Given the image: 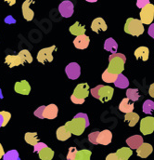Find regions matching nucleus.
<instances>
[{
	"label": "nucleus",
	"instance_id": "f257e3e1",
	"mask_svg": "<svg viewBox=\"0 0 154 160\" xmlns=\"http://www.w3.org/2000/svg\"><path fill=\"white\" fill-rule=\"evenodd\" d=\"M90 125L89 118L86 114L79 113L73 118V120L65 123L64 127L74 135L80 136L84 133L85 128Z\"/></svg>",
	"mask_w": 154,
	"mask_h": 160
},
{
	"label": "nucleus",
	"instance_id": "f03ea898",
	"mask_svg": "<svg viewBox=\"0 0 154 160\" xmlns=\"http://www.w3.org/2000/svg\"><path fill=\"white\" fill-rule=\"evenodd\" d=\"M25 62H33V56L28 49H22L18 55H7L5 58V63L8 65L9 68L23 65Z\"/></svg>",
	"mask_w": 154,
	"mask_h": 160
},
{
	"label": "nucleus",
	"instance_id": "7ed1b4c3",
	"mask_svg": "<svg viewBox=\"0 0 154 160\" xmlns=\"http://www.w3.org/2000/svg\"><path fill=\"white\" fill-rule=\"evenodd\" d=\"M126 62V57L122 53L112 54L109 57V66L107 68V72L113 75H120L124 70V64Z\"/></svg>",
	"mask_w": 154,
	"mask_h": 160
},
{
	"label": "nucleus",
	"instance_id": "20e7f679",
	"mask_svg": "<svg viewBox=\"0 0 154 160\" xmlns=\"http://www.w3.org/2000/svg\"><path fill=\"white\" fill-rule=\"evenodd\" d=\"M90 92L94 98L99 99L101 102H106L113 99L114 89L110 86L99 85L94 88H92Z\"/></svg>",
	"mask_w": 154,
	"mask_h": 160
},
{
	"label": "nucleus",
	"instance_id": "39448f33",
	"mask_svg": "<svg viewBox=\"0 0 154 160\" xmlns=\"http://www.w3.org/2000/svg\"><path fill=\"white\" fill-rule=\"evenodd\" d=\"M124 32L133 37H139L144 33V26L140 20L129 18L124 24Z\"/></svg>",
	"mask_w": 154,
	"mask_h": 160
},
{
	"label": "nucleus",
	"instance_id": "423d86ee",
	"mask_svg": "<svg viewBox=\"0 0 154 160\" xmlns=\"http://www.w3.org/2000/svg\"><path fill=\"white\" fill-rule=\"evenodd\" d=\"M57 49L56 46H51L48 48H45L40 49L37 53L36 59L40 63H46V62H51L54 60L53 52Z\"/></svg>",
	"mask_w": 154,
	"mask_h": 160
},
{
	"label": "nucleus",
	"instance_id": "0eeeda50",
	"mask_svg": "<svg viewBox=\"0 0 154 160\" xmlns=\"http://www.w3.org/2000/svg\"><path fill=\"white\" fill-rule=\"evenodd\" d=\"M154 19V5L149 4L140 11V22L142 24H151Z\"/></svg>",
	"mask_w": 154,
	"mask_h": 160
},
{
	"label": "nucleus",
	"instance_id": "6e6552de",
	"mask_svg": "<svg viewBox=\"0 0 154 160\" xmlns=\"http://www.w3.org/2000/svg\"><path fill=\"white\" fill-rule=\"evenodd\" d=\"M88 95H89V85L87 83H81L75 87L72 97L78 100H85V98H87Z\"/></svg>",
	"mask_w": 154,
	"mask_h": 160
},
{
	"label": "nucleus",
	"instance_id": "1a4fd4ad",
	"mask_svg": "<svg viewBox=\"0 0 154 160\" xmlns=\"http://www.w3.org/2000/svg\"><path fill=\"white\" fill-rule=\"evenodd\" d=\"M140 131L143 135H149L154 131V118L147 117L140 121Z\"/></svg>",
	"mask_w": 154,
	"mask_h": 160
},
{
	"label": "nucleus",
	"instance_id": "9d476101",
	"mask_svg": "<svg viewBox=\"0 0 154 160\" xmlns=\"http://www.w3.org/2000/svg\"><path fill=\"white\" fill-rule=\"evenodd\" d=\"M65 73L68 78L75 80L81 76V67L77 62H71L65 68Z\"/></svg>",
	"mask_w": 154,
	"mask_h": 160
},
{
	"label": "nucleus",
	"instance_id": "9b49d317",
	"mask_svg": "<svg viewBox=\"0 0 154 160\" xmlns=\"http://www.w3.org/2000/svg\"><path fill=\"white\" fill-rule=\"evenodd\" d=\"M59 11L63 18H70L74 14V4L71 1H63L59 6Z\"/></svg>",
	"mask_w": 154,
	"mask_h": 160
},
{
	"label": "nucleus",
	"instance_id": "f8f14e48",
	"mask_svg": "<svg viewBox=\"0 0 154 160\" xmlns=\"http://www.w3.org/2000/svg\"><path fill=\"white\" fill-rule=\"evenodd\" d=\"M14 90L19 94L27 96L31 92V86L26 80H22V81H19V82L15 83Z\"/></svg>",
	"mask_w": 154,
	"mask_h": 160
},
{
	"label": "nucleus",
	"instance_id": "ddd939ff",
	"mask_svg": "<svg viewBox=\"0 0 154 160\" xmlns=\"http://www.w3.org/2000/svg\"><path fill=\"white\" fill-rule=\"evenodd\" d=\"M112 141H113V133L109 129H105L99 133L97 143L101 145H108L112 142Z\"/></svg>",
	"mask_w": 154,
	"mask_h": 160
},
{
	"label": "nucleus",
	"instance_id": "4468645a",
	"mask_svg": "<svg viewBox=\"0 0 154 160\" xmlns=\"http://www.w3.org/2000/svg\"><path fill=\"white\" fill-rule=\"evenodd\" d=\"M34 1H31V0H26L23 2V4L22 5V16L23 18L28 21V22H31L33 21L34 17H35V12L30 8V5L33 4Z\"/></svg>",
	"mask_w": 154,
	"mask_h": 160
},
{
	"label": "nucleus",
	"instance_id": "2eb2a0df",
	"mask_svg": "<svg viewBox=\"0 0 154 160\" xmlns=\"http://www.w3.org/2000/svg\"><path fill=\"white\" fill-rule=\"evenodd\" d=\"M59 109L56 104H49L47 106H45V109L43 111V119H55L58 117Z\"/></svg>",
	"mask_w": 154,
	"mask_h": 160
},
{
	"label": "nucleus",
	"instance_id": "dca6fc26",
	"mask_svg": "<svg viewBox=\"0 0 154 160\" xmlns=\"http://www.w3.org/2000/svg\"><path fill=\"white\" fill-rule=\"evenodd\" d=\"M91 29L95 33H99L105 32L108 29V26L102 18H96L91 23Z\"/></svg>",
	"mask_w": 154,
	"mask_h": 160
},
{
	"label": "nucleus",
	"instance_id": "f3484780",
	"mask_svg": "<svg viewBox=\"0 0 154 160\" xmlns=\"http://www.w3.org/2000/svg\"><path fill=\"white\" fill-rule=\"evenodd\" d=\"M153 151L152 145L150 143H142L137 149V154L139 158H147Z\"/></svg>",
	"mask_w": 154,
	"mask_h": 160
},
{
	"label": "nucleus",
	"instance_id": "a211bd4d",
	"mask_svg": "<svg viewBox=\"0 0 154 160\" xmlns=\"http://www.w3.org/2000/svg\"><path fill=\"white\" fill-rule=\"evenodd\" d=\"M90 43V38L86 35L79 36L76 37L75 39L74 40V45L78 49H85Z\"/></svg>",
	"mask_w": 154,
	"mask_h": 160
},
{
	"label": "nucleus",
	"instance_id": "6ab92c4d",
	"mask_svg": "<svg viewBox=\"0 0 154 160\" xmlns=\"http://www.w3.org/2000/svg\"><path fill=\"white\" fill-rule=\"evenodd\" d=\"M126 143L131 150L132 149H137L143 143V138L140 135H134V136L129 137L126 140Z\"/></svg>",
	"mask_w": 154,
	"mask_h": 160
},
{
	"label": "nucleus",
	"instance_id": "aec40b11",
	"mask_svg": "<svg viewBox=\"0 0 154 160\" xmlns=\"http://www.w3.org/2000/svg\"><path fill=\"white\" fill-rule=\"evenodd\" d=\"M135 57L137 58V60L141 59L142 61L146 62L149 59L150 56V50L147 47H139L136 49L135 51Z\"/></svg>",
	"mask_w": 154,
	"mask_h": 160
},
{
	"label": "nucleus",
	"instance_id": "412c9836",
	"mask_svg": "<svg viewBox=\"0 0 154 160\" xmlns=\"http://www.w3.org/2000/svg\"><path fill=\"white\" fill-rule=\"evenodd\" d=\"M56 136H57V139H58L59 141H60V142H65V141H67L68 139L71 138L72 133H71L64 126H61V127H60V128L57 129Z\"/></svg>",
	"mask_w": 154,
	"mask_h": 160
},
{
	"label": "nucleus",
	"instance_id": "4be33fe9",
	"mask_svg": "<svg viewBox=\"0 0 154 160\" xmlns=\"http://www.w3.org/2000/svg\"><path fill=\"white\" fill-rule=\"evenodd\" d=\"M119 110L125 114L132 113L134 111V103L130 102V101L127 98H124L119 105Z\"/></svg>",
	"mask_w": 154,
	"mask_h": 160
},
{
	"label": "nucleus",
	"instance_id": "5701e85b",
	"mask_svg": "<svg viewBox=\"0 0 154 160\" xmlns=\"http://www.w3.org/2000/svg\"><path fill=\"white\" fill-rule=\"evenodd\" d=\"M70 33L75 37H79V36H83V35H85V26L84 25H81L79 23V22H75V24H73L71 27H70Z\"/></svg>",
	"mask_w": 154,
	"mask_h": 160
},
{
	"label": "nucleus",
	"instance_id": "b1692460",
	"mask_svg": "<svg viewBox=\"0 0 154 160\" xmlns=\"http://www.w3.org/2000/svg\"><path fill=\"white\" fill-rule=\"evenodd\" d=\"M104 49L111 52L112 54H115L118 50V44L113 38H110L104 42Z\"/></svg>",
	"mask_w": 154,
	"mask_h": 160
},
{
	"label": "nucleus",
	"instance_id": "393cba45",
	"mask_svg": "<svg viewBox=\"0 0 154 160\" xmlns=\"http://www.w3.org/2000/svg\"><path fill=\"white\" fill-rule=\"evenodd\" d=\"M38 156L41 160H52L54 158V151L48 146H46V148L38 152Z\"/></svg>",
	"mask_w": 154,
	"mask_h": 160
},
{
	"label": "nucleus",
	"instance_id": "a878e982",
	"mask_svg": "<svg viewBox=\"0 0 154 160\" xmlns=\"http://www.w3.org/2000/svg\"><path fill=\"white\" fill-rule=\"evenodd\" d=\"M116 155L118 156L119 158H121L122 160H128L130 158V157L133 155V152L130 148L127 147H123L120 148L116 151Z\"/></svg>",
	"mask_w": 154,
	"mask_h": 160
},
{
	"label": "nucleus",
	"instance_id": "bb28decb",
	"mask_svg": "<svg viewBox=\"0 0 154 160\" xmlns=\"http://www.w3.org/2000/svg\"><path fill=\"white\" fill-rule=\"evenodd\" d=\"M114 85L119 88H127L129 86V80L123 74H120L117 76V78L114 81Z\"/></svg>",
	"mask_w": 154,
	"mask_h": 160
},
{
	"label": "nucleus",
	"instance_id": "cd10ccee",
	"mask_svg": "<svg viewBox=\"0 0 154 160\" xmlns=\"http://www.w3.org/2000/svg\"><path fill=\"white\" fill-rule=\"evenodd\" d=\"M24 140L28 144L33 145V146H35L37 142H39V139L36 132H26L24 136Z\"/></svg>",
	"mask_w": 154,
	"mask_h": 160
},
{
	"label": "nucleus",
	"instance_id": "c85d7f7f",
	"mask_svg": "<svg viewBox=\"0 0 154 160\" xmlns=\"http://www.w3.org/2000/svg\"><path fill=\"white\" fill-rule=\"evenodd\" d=\"M124 121L128 122L129 127H134L138 121H139V116L134 112L129 113V114H125L124 116Z\"/></svg>",
	"mask_w": 154,
	"mask_h": 160
},
{
	"label": "nucleus",
	"instance_id": "c756f323",
	"mask_svg": "<svg viewBox=\"0 0 154 160\" xmlns=\"http://www.w3.org/2000/svg\"><path fill=\"white\" fill-rule=\"evenodd\" d=\"M126 96H127L126 98L129 101H132V102L138 101V99L140 97L138 89H137V88H128L127 91H126Z\"/></svg>",
	"mask_w": 154,
	"mask_h": 160
},
{
	"label": "nucleus",
	"instance_id": "7c9ffc66",
	"mask_svg": "<svg viewBox=\"0 0 154 160\" xmlns=\"http://www.w3.org/2000/svg\"><path fill=\"white\" fill-rule=\"evenodd\" d=\"M91 155H92V153L89 150H86V149L80 150V151H77L76 157H75V160H90Z\"/></svg>",
	"mask_w": 154,
	"mask_h": 160
},
{
	"label": "nucleus",
	"instance_id": "2f4dec72",
	"mask_svg": "<svg viewBox=\"0 0 154 160\" xmlns=\"http://www.w3.org/2000/svg\"><path fill=\"white\" fill-rule=\"evenodd\" d=\"M154 111V102L151 101V100H147L145 101V102L143 103V112L145 114L151 115L152 114Z\"/></svg>",
	"mask_w": 154,
	"mask_h": 160
},
{
	"label": "nucleus",
	"instance_id": "473e14b6",
	"mask_svg": "<svg viewBox=\"0 0 154 160\" xmlns=\"http://www.w3.org/2000/svg\"><path fill=\"white\" fill-rule=\"evenodd\" d=\"M19 153L17 150H10L3 156V160H18Z\"/></svg>",
	"mask_w": 154,
	"mask_h": 160
},
{
	"label": "nucleus",
	"instance_id": "72a5a7b5",
	"mask_svg": "<svg viewBox=\"0 0 154 160\" xmlns=\"http://www.w3.org/2000/svg\"><path fill=\"white\" fill-rule=\"evenodd\" d=\"M102 80L105 81L106 83H114V81L117 78V76L116 75H113L109 72H107L106 70L104 71V73L102 74Z\"/></svg>",
	"mask_w": 154,
	"mask_h": 160
},
{
	"label": "nucleus",
	"instance_id": "f704fd0d",
	"mask_svg": "<svg viewBox=\"0 0 154 160\" xmlns=\"http://www.w3.org/2000/svg\"><path fill=\"white\" fill-rule=\"evenodd\" d=\"M77 150L75 147H70L69 151H68V155H67V160H75V157H76Z\"/></svg>",
	"mask_w": 154,
	"mask_h": 160
},
{
	"label": "nucleus",
	"instance_id": "c9c22d12",
	"mask_svg": "<svg viewBox=\"0 0 154 160\" xmlns=\"http://www.w3.org/2000/svg\"><path fill=\"white\" fill-rule=\"evenodd\" d=\"M0 115L3 117V120H4V124H3V127H5L11 118V114L7 112V111H1L0 112Z\"/></svg>",
	"mask_w": 154,
	"mask_h": 160
},
{
	"label": "nucleus",
	"instance_id": "e433bc0d",
	"mask_svg": "<svg viewBox=\"0 0 154 160\" xmlns=\"http://www.w3.org/2000/svg\"><path fill=\"white\" fill-rule=\"evenodd\" d=\"M99 133V131H94V132H92V133H90V134L88 135V140H89V142H90L91 143H93V144H98V143H97V139H98Z\"/></svg>",
	"mask_w": 154,
	"mask_h": 160
},
{
	"label": "nucleus",
	"instance_id": "4c0bfd02",
	"mask_svg": "<svg viewBox=\"0 0 154 160\" xmlns=\"http://www.w3.org/2000/svg\"><path fill=\"white\" fill-rule=\"evenodd\" d=\"M47 145L46 144V143H44V142H37L35 146H34V152L35 153H38V152H40L42 149H44V148H46Z\"/></svg>",
	"mask_w": 154,
	"mask_h": 160
},
{
	"label": "nucleus",
	"instance_id": "58836bf2",
	"mask_svg": "<svg viewBox=\"0 0 154 160\" xmlns=\"http://www.w3.org/2000/svg\"><path fill=\"white\" fill-rule=\"evenodd\" d=\"M44 109H45V106H40L39 108H37V109L35 111L34 115H35L36 118H40V119H43V111H44Z\"/></svg>",
	"mask_w": 154,
	"mask_h": 160
},
{
	"label": "nucleus",
	"instance_id": "ea45409f",
	"mask_svg": "<svg viewBox=\"0 0 154 160\" xmlns=\"http://www.w3.org/2000/svg\"><path fill=\"white\" fill-rule=\"evenodd\" d=\"M150 4V1L149 0H137V6L139 8H145L147 5H149Z\"/></svg>",
	"mask_w": 154,
	"mask_h": 160
},
{
	"label": "nucleus",
	"instance_id": "a19ab883",
	"mask_svg": "<svg viewBox=\"0 0 154 160\" xmlns=\"http://www.w3.org/2000/svg\"><path fill=\"white\" fill-rule=\"evenodd\" d=\"M5 22L6 23H8V24H11V23H15L16 22V20L11 15H8L7 17L5 18Z\"/></svg>",
	"mask_w": 154,
	"mask_h": 160
},
{
	"label": "nucleus",
	"instance_id": "79ce46f5",
	"mask_svg": "<svg viewBox=\"0 0 154 160\" xmlns=\"http://www.w3.org/2000/svg\"><path fill=\"white\" fill-rule=\"evenodd\" d=\"M106 160H122V159L118 158V156L116 155L115 153H113V154H110V155H108V156H107Z\"/></svg>",
	"mask_w": 154,
	"mask_h": 160
},
{
	"label": "nucleus",
	"instance_id": "37998d69",
	"mask_svg": "<svg viewBox=\"0 0 154 160\" xmlns=\"http://www.w3.org/2000/svg\"><path fill=\"white\" fill-rule=\"evenodd\" d=\"M71 101L75 104H83L84 102V100H78V99H75V98H74L72 96H71Z\"/></svg>",
	"mask_w": 154,
	"mask_h": 160
},
{
	"label": "nucleus",
	"instance_id": "c03bdc74",
	"mask_svg": "<svg viewBox=\"0 0 154 160\" xmlns=\"http://www.w3.org/2000/svg\"><path fill=\"white\" fill-rule=\"evenodd\" d=\"M148 33L150 35V37H152V38L154 39V23H152L149 30H148Z\"/></svg>",
	"mask_w": 154,
	"mask_h": 160
},
{
	"label": "nucleus",
	"instance_id": "a18cd8bd",
	"mask_svg": "<svg viewBox=\"0 0 154 160\" xmlns=\"http://www.w3.org/2000/svg\"><path fill=\"white\" fill-rule=\"evenodd\" d=\"M149 93H150V96H152V98H154V83L151 85L150 89H149Z\"/></svg>",
	"mask_w": 154,
	"mask_h": 160
},
{
	"label": "nucleus",
	"instance_id": "49530a36",
	"mask_svg": "<svg viewBox=\"0 0 154 160\" xmlns=\"http://www.w3.org/2000/svg\"><path fill=\"white\" fill-rule=\"evenodd\" d=\"M5 155V152H4V148L2 146V144L0 143V159L3 158V156Z\"/></svg>",
	"mask_w": 154,
	"mask_h": 160
},
{
	"label": "nucleus",
	"instance_id": "de8ad7c7",
	"mask_svg": "<svg viewBox=\"0 0 154 160\" xmlns=\"http://www.w3.org/2000/svg\"><path fill=\"white\" fill-rule=\"evenodd\" d=\"M3 124H4V120H3V117L0 115V128L3 127Z\"/></svg>",
	"mask_w": 154,
	"mask_h": 160
},
{
	"label": "nucleus",
	"instance_id": "09e8293b",
	"mask_svg": "<svg viewBox=\"0 0 154 160\" xmlns=\"http://www.w3.org/2000/svg\"><path fill=\"white\" fill-rule=\"evenodd\" d=\"M2 99H3V93H2V90L0 88V100H2Z\"/></svg>",
	"mask_w": 154,
	"mask_h": 160
},
{
	"label": "nucleus",
	"instance_id": "8fccbe9b",
	"mask_svg": "<svg viewBox=\"0 0 154 160\" xmlns=\"http://www.w3.org/2000/svg\"><path fill=\"white\" fill-rule=\"evenodd\" d=\"M6 2H7L8 4H10V5H12V4H14L16 1H6Z\"/></svg>",
	"mask_w": 154,
	"mask_h": 160
},
{
	"label": "nucleus",
	"instance_id": "3c124183",
	"mask_svg": "<svg viewBox=\"0 0 154 160\" xmlns=\"http://www.w3.org/2000/svg\"><path fill=\"white\" fill-rule=\"evenodd\" d=\"M18 160H21V158H18Z\"/></svg>",
	"mask_w": 154,
	"mask_h": 160
}]
</instances>
